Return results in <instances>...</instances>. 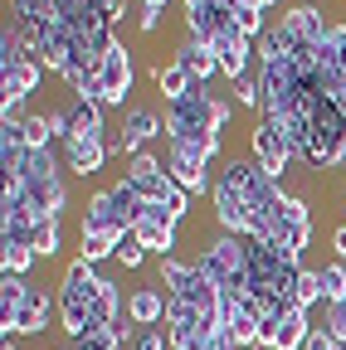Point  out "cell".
<instances>
[{"mask_svg":"<svg viewBox=\"0 0 346 350\" xmlns=\"http://www.w3.org/2000/svg\"><path fill=\"white\" fill-rule=\"evenodd\" d=\"M98 83H103V93H108V107H122L127 112V93H132V83H137V68H132V54H127V44L117 39L103 68H98Z\"/></svg>","mask_w":346,"mask_h":350,"instance_id":"6","label":"cell"},{"mask_svg":"<svg viewBox=\"0 0 346 350\" xmlns=\"http://www.w3.org/2000/svg\"><path fill=\"white\" fill-rule=\"evenodd\" d=\"M0 350H20V336H5V340H0Z\"/></svg>","mask_w":346,"mask_h":350,"instance_id":"39","label":"cell"},{"mask_svg":"<svg viewBox=\"0 0 346 350\" xmlns=\"http://www.w3.org/2000/svg\"><path fill=\"white\" fill-rule=\"evenodd\" d=\"M117 262H122V268H142V262H147V248L137 243V234H127L117 243Z\"/></svg>","mask_w":346,"mask_h":350,"instance_id":"28","label":"cell"},{"mask_svg":"<svg viewBox=\"0 0 346 350\" xmlns=\"http://www.w3.org/2000/svg\"><path fill=\"white\" fill-rule=\"evenodd\" d=\"M83 234H112V239L132 234V229L122 224L117 204H112V190H98V195L88 200V209H83Z\"/></svg>","mask_w":346,"mask_h":350,"instance_id":"11","label":"cell"},{"mask_svg":"<svg viewBox=\"0 0 346 350\" xmlns=\"http://www.w3.org/2000/svg\"><path fill=\"white\" fill-rule=\"evenodd\" d=\"M166 170H171V180H176L186 195H214V175H210L205 146H195V142H171Z\"/></svg>","mask_w":346,"mask_h":350,"instance_id":"3","label":"cell"},{"mask_svg":"<svg viewBox=\"0 0 346 350\" xmlns=\"http://www.w3.org/2000/svg\"><path fill=\"white\" fill-rule=\"evenodd\" d=\"M332 248L346 258V219H341V224H336V234H332Z\"/></svg>","mask_w":346,"mask_h":350,"instance_id":"38","label":"cell"},{"mask_svg":"<svg viewBox=\"0 0 346 350\" xmlns=\"http://www.w3.org/2000/svg\"><path fill=\"white\" fill-rule=\"evenodd\" d=\"M156 170H166V165H161L156 156H147V151H142V156L127 161V180H147V175H156Z\"/></svg>","mask_w":346,"mask_h":350,"instance_id":"30","label":"cell"},{"mask_svg":"<svg viewBox=\"0 0 346 350\" xmlns=\"http://www.w3.org/2000/svg\"><path fill=\"white\" fill-rule=\"evenodd\" d=\"M73 350H122V340L112 336V326L108 331H88V336H78L73 340Z\"/></svg>","mask_w":346,"mask_h":350,"instance_id":"27","label":"cell"},{"mask_svg":"<svg viewBox=\"0 0 346 350\" xmlns=\"http://www.w3.org/2000/svg\"><path fill=\"white\" fill-rule=\"evenodd\" d=\"M142 5H151V10H166V0H142Z\"/></svg>","mask_w":346,"mask_h":350,"instance_id":"40","label":"cell"},{"mask_svg":"<svg viewBox=\"0 0 346 350\" xmlns=\"http://www.w3.org/2000/svg\"><path fill=\"white\" fill-rule=\"evenodd\" d=\"M29 262H34V248L29 243H10V239H0V268L5 273H29Z\"/></svg>","mask_w":346,"mask_h":350,"instance_id":"21","label":"cell"},{"mask_svg":"<svg viewBox=\"0 0 346 350\" xmlns=\"http://www.w3.org/2000/svg\"><path fill=\"white\" fill-rule=\"evenodd\" d=\"M278 25L288 29V39H293V44H322V39H327V29H332V20L322 15V5H312V0H308V5H293Z\"/></svg>","mask_w":346,"mask_h":350,"instance_id":"9","label":"cell"},{"mask_svg":"<svg viewBox=\"0 0 346 350\" xmlns=\"http://www.w3.org/2000/svg\"><path fill=\"white\" fill-rule=\"evenodd\" d=\"M127 239V234H122ZM122 239H112V234H83V248H78V258L83 262H103V258H117V243Z\"/></svg>","mask_w":346,"mask_h":350,"instance_id":"20","label":"cell"},{"mask_svg":"<svg viewBox=\"0 0 346 350\" xmlns=\"http://www.w3.org/2000/svg\"><path fill=\"white\" fill-rule=\"evenodd\" d=\"M156 88H161V98H166V103H181L190 88H195V78H190V68H186V64L171 59V64H161V68H156Z\"/></svg>","mask_w":346,"mask_h":350,"instance_id":"16","label":"cell"},{"mask_svg":"<svg viewBox=\"0 0 346 350\" xmlns=\"http://www.w3.org/2000/svg\"><path fill=\"white\" fill-rule=\"evenodd\" d=\"M127 317H132L137 326L166 321V297H161V287H137V292H127Z\"/></svg>","mask_w":346,"mask_h":350,"instance_id":"15","label":"cell"},{"mask_svg":"<svg viewBox=\"0 0 346 350\" xmlns=\"http://www.w3.org/2000/svg\"><path fill=\"white\" fill-rule=\"evenodd\" d=\"M29 292H34V282H29V278H20V273H0V317L20 312Z\"/></svg>","mask_w":346,"mask_h":350,"instance_id":"19","label":"cell"},{"mask_svg":"<svg viewBox=\"0 0 346 350\" xmlns=\"http://www.w3.org/2000/svg\"><path fill=\"white\" fill-rule=\"evenodd\" d=\"M341 170H346V151H341Z\"/></svg>","mask_w":346,"mask_h":350,"instance_id":"42","label":"cell"},{"mask_svg":"<svg viewBox=\"0 0 346 350\" xmlns=\"http://www.w3.org/2000/svg\"><path fill=\"white\" fill-rule=\"evenodd\" d=\"M249 156L258 161V165H264L269 175H273V180H283V170L293 165V146L283 142V131H278V122H258L254 131H249Z\"/></svg>","mask_w":346,"mask_h":350,"instance_id":"5","label":"cell"},{"mask_svg":"<svg viewBox=\"0 0 346 350\" xmlns=\"http://www.w3.org/2000/svg\"><path fill=\"white\" fill-rule=\"evenodd\" d=\"M108 190H112V204H117V214H122V224H127V229H137V219L147 214V200H142V190H137L132 180H127V175H122L117 185H108Z\"/></svg>","mask_w":346,"mask_h":350,"instance_id":"17","label":"cell"},{"mask_svg":"<svg viewBox=\"0 0 346 350\" xmlns=\"http://www.w3.org/2000/svg\"><path fill=\"white\" fill-rule=\"evenodd\" d=\"M278 214H283V219H293V224H312V209H308V200H302V195H283Z\"/></svg>","mask_w":346,"mask_h":350,"instance_id":"29","label":"cell"},{"mask_svg":"<svg viewBox=\"0 0 346 350\" xmlns=\"http://www.w3.org/2000/svg\"><path fill=\"white\" fill-rule=\"evenodd\" d=\"M98 287H103V278L93 273V262H83V258H73L69 268H64V278H59V321H64V331L78 340V336H88L93 331V306H98Z\"/></svg>","mask_w":346,"mask_h":350,"instance_id":"1","label":"cell"},{"mask_svg":"<svg viewBox=\"0 0 346 350\" xmlns=\"http://www.w3.org/2000/svg\"><path fill=\"white\" fill-rule=\"evenodd\" d=\"M278 131H283V142L293 146V156H302V151H308V142H312V112H288V117H278Z\"/></svg>","mask_w":346,"mask_h":350,"instance_id":"18","label":"cell"},{"mask_svg":"<svg viewBox=\"0 0 346 350\" xmlns=\"http://www.w3.org/2000/svg\"><path fill=\"white\" fill-rule=\"evenodd\" d=\"M234 5H239V10H258V15H264V10H273V5H278V0H234Z\"/></svg>","mask_w":346,"mask_h":350,"instance_id":"37","label":"cell"},{"mask_svg":"<svg viewBox=\"0 0 346 350\" xmlns=\"http://www.w3.org/2000/svg\"><path fill=\"white\" fill-rule=\"evenodd\" d=\"M302 312H312L317 301H327V292H322V273L317 268H302V278H297V297H293Z\"/></svg>","mask_w":346,"mask_h":350,"instance_id":"22","label":"cell"},{"mask_svg":"<svg viewBox=\"0 0 346 350\" xmlns=\"http://www.w3.org/2000/svg\"><path fill=\"white\" fill-rule=\"evenodd\" d=\"M341 219H346V195H341Z\"/></svg>","mask_w":346,"mask_h":350,"instance_id":"41","label":"cell"},{"mask_svg":"<svg viewBox=\"0 0 346 350\" xmlns=\"http://www.w3.org/2000/svg\"><path fill=\"white\" fill-rule=\"evenodd\" d=\"M239 29H244V34L258 44V34H264L269 25H264V15H258V10H239Z\"/></svg>","mask_w":346,"mask_h":350,"instance_id":"33","label":"cell"},{"mask_svg":"<svg viewBox=\"0 0 346 350\" xmlns=\"http://www.w3.org/2000/svg\"><path fill=\"white\" fill-rule=\"evenodd\" d=\"M195 268H200L214 287H220V292L249 297V248H244V239L220 234L214 243H205V253L195 258Z\"/></svg>","mask_w":346,"mask_h":350,"instance_id":"2","label":"cell"},{"mask_svg":"<svg viewBox=\"0 0 346 350\" xmlns=\"http://www.w3.org/2000/svg\"><path fill=\"white\" fill-rule=\"evenodd\" d=\"M69 142H108L103 107H93V103H73V107H69Z\"/></svg>","mask_w":346,"mask_h":350,"instance_id":"13","label":"cell"},{"mask_svg":"<svg viewBox=\"0 0 346 350\" xmlns=\"http://www.w3.org/2000/svg\"><path fill=\"white\" fill-rule=\"evenodd\" d=\"M234 103H239V107H264V83H258V64L234 83Z\"/></svg>","mask_w":346,"mask_h":350,"instance_id":"25","label":"cell"},{"mask_svg":"<svg viewBox=\"0 0 346 350\" xmlns=\"http://www.w3.org/2000/svg\"><path fill=\"white\" fill-rule=\"evenodd\" d=\"M317 273H322L327 306H332V301H346V268H341V262H327V268H317Z\"/></svg>","mask_w":346,"mask_h":350,"instance_id":"26","label":"cell"},{"mask_svg":"<svg viewBox=\"0 0 346 350\" xmlns=\"http://www.w3.org/2000/svg\"><path fill=\"white\" fill-rule=\"evenodd\" d=\"M205 331H214L190 301H181V297H166V340H171V350H181V345H195Z\"/></svg>","mask_w":346,"mask_h":350,"instance_id":"7","label":"cell"},{"mask_svg":"<svg viewBox=\"0 0 346 350\" xmlns=\"http://www.w3.org/2000/svg\"><path fill=\"white\" fill-rule=\"evenodd\" d=\"M137 243L156 258H176V243H181V219L171 214L166 204H147V214L137 219Z\"/></svg>","mask_w":346,"mask_h":350,"instance_id":"4","label":"cell"},{"mask_svg":"<svg viewBox=\"0 0 346 350\" xmlns=\"http://www.w3.org/2000/svg\"><path fill=\"white\" fill-rule=\"evenodd\" d=\"M302 350H346V345H341L332 331H322V326H317V331L308 336V345H302Z\"/></svg>","mask_w":346,"mask_h":350,"instance_id":"34","label":"cell"},{"mask_svg":"<svg viewBox=\"0 0 346 350\" xmlns=\"http://www.w3.org/2000/svg\"><path fill=\"white\" fill-rule=\"evenodd\" d=\"M20 137H25L29 151H49V142H54L49 117H25V122H20Z\"/></svg>","mask_w":346,"mask_h":350,"instance_id":"24","label":"cell"},{"mask_svg":"<svg viewBox=\"0 0 346 350\" xmlns=\"http://www.w3.org/2000/svg\"><path fill=\"white\" fill-rule=\"evenodd\" d=\"M161 131H166V122H161L151 107H127V112H122V146H127V161L142 156V146H147L151 137H161Z\"/></svg>","mask_w":346,"mask_h":350,"instance_id":"10","label":"cell"},{"mask_svg":"<svg viewBox=\"0 0 346 350\" xmlns=\"http://www.w3.org/2000/svg\"><path fill=\"white\" fill-rule=\"evenodd\" d=\"M322 331H332V336L346 345V301H332V306H327V321H322Z\"/></svg>","mask_w":346,"mask_h":350,"instance_id":"32","label":"cell"},{"mask_svg":"<svg viewBox=\"0 0 346 350\" xmlns=\"http://www.w3.org/2000/svg\"><path fill=\"white\" fill-rule=\"evenodd\" d=\"M137 29H142V34H156V29H161V10L142 5V15H137Z\"/></svg>","mask_w":346,"mask_h":350,"instance_id":"35","label":"cell"},{"mask_svg":"<svg viewBox=\"0 0 346 350\" xmlns=\"http://www.w3.org/2000/svg\"><path fill=\"white\" fill-rule=\"evenodd\" d=\"M49 131L69 142V112H49Z\"/></svg>","mask_w":346,"mask_h":350,"instance_id":"36","label":"cell"},{"mask_svg":"<svg viewBox=\"0 0 346 350\" xmlns=\"http://www.w3.org/2000/svg\"><path fill=\"white\" fill-rule=\"evenodd\" d=\"M64 156H69V165L88 180V175H98L108 161H112V151H108V142H64Z\"/></svg>","mask_w":346,"mask_h":350,"instance_id":"14","label":"cell"},{"mask_svg":"<svg viewBox=\"0 0 346 350\" xmlns=\"http://www.w3.org/2000/svg\"><path fill=\"white\" fill-rule=\"evenodd\" d=\"M176 64H186V68H190V78H195V83H205V88H210V78H214V73H220L214 44H210V39H195V34L176 49Z\"/></svg>","mask_w":346,"mask_h":350,"instance_id":"12","label":"cell"},{"mask_svg":"<svg viewBox=\"0 0 346 350\" xmlns=\"http://www.w3.org/2000/svg\"><path fill=\"white\" fill-rule=\"evenodd\" d=\"M49 317H59V301H49L45 292H29L25 297V306L20 312H10V317H0V326H5V336H39L49 326Z\"/></svg>","mask_w":346,"mask_h":350,"instance_id":"8","label":"cell"},{"mask_svg":"<svg viewBox=\"0 0 346 350\" xmlns=\"http://www.w3.org/2000/svg\"><path fill=\"white\" fill-rule=\"evenodd\" d=\"M59 243H64V234H59V219H45V224L34 229V239H29L34 258H54V253H59Z\"/></svg>","mask_w":346,"mask_h":350,"instance_id":"23","label":"cell"},{"mask_svg":"<svg viewBox=\"0 0 346 350\" xmlns=\"http://www.w3.org/2000/svg\"><path fill=\"white\" fill-rule=\"evenodd\" d=\"M181 350H190V345H181Z\"/></svg>","mask_w":346,"mask_h":350,"instance_id":"43","label":"cell"},{"mask_svg":"<svg viewBox=\"0 0 346 350\" xmlns=\"http://www.w3.org/2000/svg\"><path fill=\"white\" fill-rule=\"evenodd\" d=\"M171 340L156 331V326H137V336H132V345H127V350H166Z\"/></svg>","mask_w":346,"mask_h":350,"instance_id":"31","label":"cell"}]
</instances>
